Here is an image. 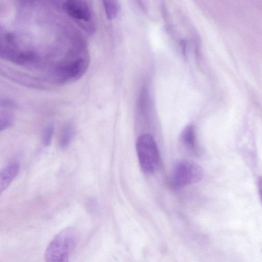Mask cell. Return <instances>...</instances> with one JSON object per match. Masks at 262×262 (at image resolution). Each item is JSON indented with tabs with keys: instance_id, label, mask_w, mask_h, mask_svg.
Listing matches in <instances>:
<instances>
[{
	"instance_id": "cell-9",
	"label": "cell",
	"mask_w": 262,
	"mask_h": 262,
	"mask_svg": "<svg viewBox=\"0 0 262 262\" xmlns=\"http://www.w3.org/2000/svg\"><path fill=\"white\" fill-rule=\"evenodd\" d=\"M0 118L1 132L10 127L14 121V116L10 110H5L3 112L1 111Z\"/></svg>"
},
{
	"instance_id": "cell-4",
	"label": "cell",
	"mask_w": 262,
	"mask_h": 262,
	"mask_svg": "<svg viewBox=\"0 0 262 262\" xmlns=\"http://www.w3.org/2000/svg\"><path fill=\"white\" fill-rule=\"evenodd\" d=\"M63 8L69 16L79 22L89 23L92 19L90 8L83 0H67Z\"/></svg>"
},
{
	"instance_id": "cell-3",
	"label": "cell",
	"mask_w": 262,
	"mask_h": 262,
	"mask_svg": "<svg viewBox=\"0 0 262 262\" xmlns=\"http://www.w3.org/2000/svg\"><path fill=\"white\" fill-rule=\"evenodd\" d=\"M203 170L198 164L188 160L178 162L173 168L171 183L173 187L180 188L200 181Z\"/></svg>"
},
{
	"instance_id": "cell-11",
	"label": "cell",
	"mask_w": 262,
	"mask_h": 262,
	"mask_svg": "<svg viewBox=\"0 0 262 262\" xmlns=\"http://www.w3.org/2000/svg\"><path fill=\"white\" fill-rule=\"evenodd\" d=\"M257 187L260 199L262 203V177H260L258 179Z\"/></svg>"
},
{
	"instance_id": "cell-7",
	"label": "cell",
	"mask_w": 262,
	"mask_h": 262,
	"mask_svg": "<svg viewBox=\"0 0 262 262\" xmlns=\"http://www.w3.org/2000/svg\"><path fill=\"white\" fill-rule=\"evenodd\" d=\"M74 133V129L72 124H66L62 128L59 144L62 149L67 148L71 143Z\"/></svg>"
},
{
	"instance_id": "cell-2",
	"label": "cell",
	"mask_w": 262,
	"mask_h": 262,
	"mask_svg": "<svg viewBox=\"0 0 262 262\" xmlns=\"http://www.w3.org/2000/svg\"><path fill=\"white\" fill-rule=\"evenodd\" d=\"M136 151L140 166L144 172L151 173L158 168L160 155L157 144L150 135L145 134L138 138Z\"/></svg>"
},
{
	"instance_id": "cell-6",
	"label": "cell",
	"mask_w": 262,
	"mask_h": 262,
	"mask_svg": "<svg viewBox=\"0 0 262 262\" xmlns=\"http://www.w3.org/2000/svg\"><path fill=\"white\" fill-rule=\"evenodd\" d=\"M180 141L184 147L192 153H196L198 145L195 128L192 125L186 126L180 135Z\"/></svg>"
},
{
	"instance_id": "cell-5",
	"label": "cell",
	"mask_w": 262,
	"mask_h": 262,
	"mask_svg": "<svg viewBox=\"0 0 262 262\" xmlns=\"http://www.w3.org/2000/svg\"><path fill=\"white\" fill-rule=\"evenodd\" d=\"M19 170L17 162L9 164L3 168L0 172V192L2 193L15 179Z\"/></svg>"
},
{
	"instance_id": "cell-10",
	"label": "cell",
	"mask_w": 262,
	"mask_h": 262,
	"mask_svg": "<svg viewBox=\"0 0 262 262\" xmlns=\"http://www.w3.org/2000/svg\"><path fill=\"white\" fill-rule=\"evenodd\" d=\"M54 130V127L52 124H49L45 129L42 135V143L45 146L50 145Z\"/></svg>"
},
{
	"instance_id": "cell-8",
	"label": "cell",
	"mask_w": 262,
	"mask_h": 262,
	"mask_svg": "<svg viewBox=\"0 0 262 262\" xmlns=\"http://www.w3.org/2000/svg\"><path fill=\"white\" fill-rule=\"evenodd\" d=\"M105 13L109 20L115 19L119 10L118 0H102Z\"/></svg>"
},
{
	"instance_id": "cell-1",
	"label": "cell",
	"mask_w": 262,
	"mask_h": 262,
	"mask_svg": "<svg viewBox=\"0 0 262 262\" xmlns=\"http://www.w3.org/2000/svg\"><path fill=\"white\" fill-rule=\"evenodd\" d=\"M79 233L74 228L68 227L58 233L51 241L45 252L48 262L68 261L79 241Z\"/></svg>"
}]
</instances>
